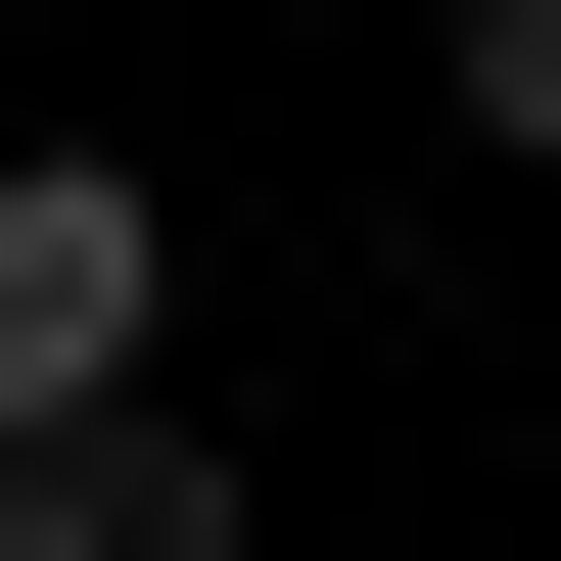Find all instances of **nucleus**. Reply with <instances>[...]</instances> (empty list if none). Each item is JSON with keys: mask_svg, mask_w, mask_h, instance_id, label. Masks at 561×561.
<instances>
[{"mask_svg": "<svg viewBox=\"0 0 561 561\" xmlns=\"http://www.w3.org/2000/svg\"><path fill=\"white\" fill-rule=\"evenodd\" d=\"M140 328H187V234H140L94 140H0V468H47V421H140Z\"/></svg>", "mask_w": 561, "mask_h": 561, "instance_id": "nucleus-1", "label": "nucleus"}, {"mask_svg": "<svg viewBox=\"0 0 561 561\" xmlns=\"http://www.w3.org/2000/svg\"><path fill=\"white\" fill-rule=\"evenodd\" d=\"M0 561H280V468L140 375V421H47V468H0Z\"/></svg>", "mask_w": 561, "mask_h": 561, "instance_id": "nucleus-2", "label": "nucleus"}, {"mask_svg": "<svg viewBox=\"0 0 561 561\" xmlns=\"http://www.w3.org/2000/svg\"><path fill=\"white\" fill-rule=\"evenodd\" d=\"M421 94H468V140H561V0H421Z\"/></svg>", "mask_w": 561, "mask_h": 561, "instance_id": "nucleus-3", "label": "nucleus"}]
</instances>
